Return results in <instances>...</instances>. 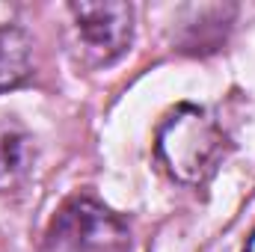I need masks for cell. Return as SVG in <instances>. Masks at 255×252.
I'll return each instance as SVG.
<instances>
[{
	"label": "cell",
	"instance_id": "1",
	"mask_svg": "<svg viewBox=\"0 0 255 252\" xmlns=\"http://www.w3.org/2000/svg\"><path fill=\"white\" fill-rule=\"evenodd\" d=\"M226 154H229V136L208 110L196 104H178L157 125L154 157L166 169V175L175 178L178 184L187 187L205 184L217 172Z\"/></svg>",
	"mask_w": 255,
	"mask_h": 252
},
{
	"label": "cell",
	"instance_id": "2",
	"mask_svg": "<svg viewBox=\"0 0 255 252\" xmlns=\"http://www.w3.org/2000/svg\"><path fill=\"white\" fill-rule=\"evenodd\" d=\"M128 223L89 193L68 196L45 232V252H130Z\"/></svg>",
	"mask_w": 255,
	"mask_h": 252
},
{
	"label": "cell",
	"instance_id": "3",
	"mask_svg": "<svg viewBox=\"0 0 255 252\" xmlns=\"http://www.w3.org/2000/svg\"><path fill=\"white\" fill-rule=\"evenodd\" d=\"M74 30L86 60L95 65L116 63L133 42V6L122 0H80L68 3Z\"/></svg>",
	"mask_w": 255,
	"mask_h": 252
},
{
	"label": "cell",
	"instance_id": "4",
	"mask_svg": "<svg viewBox=\"0 0 255 252\" xmlns=\"http://www.w3.org/2000/svg\"><path fill=\"white\" fill-rule=\"evenodd\" d=\"M36 163V139L18 119H0V193L21 190Z\"/></svg>",
	"mask_w": 255,
	"mask_h": 252
},
{
	"label": "cell",
	"instance_id": "5",
	"mask_svg": "<svg viewBox=\"0 0 255 252\" xmlns=\"http://www.w3.org/2000/svg\"><path fill=\"white\" fill-rule=\"evenodd\" d=\"M33 74V39L15 27H0V92H9L21 86Z\"/></svg>",
	"mask_w": 255,
	"mask_h": 252
},
{
	"label": "cell",
	"instance_id": "6",
	"mask_svg": "<svg viewBox=\"0 0 255 252\" xmlns=\"http://www.w3.org/2000/svg\"><path fill=\"white\" fill-rule=\"evenodd\" d=\"M244 252H255V229H253V235H250V241H247V247H244Z\"/></svg>",
	"mask_w": 255,
	"mask_h": 252
}]
</instances>
